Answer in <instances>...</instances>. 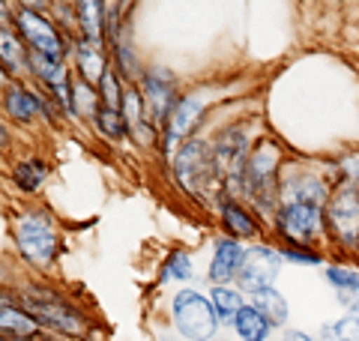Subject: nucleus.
<instances>
[{
  "label": "nucleus",
  "instance_id": "obj_1",
  "mask_svg": "<svg viewBox=\"0 0 359 341\" xmlns=\"http://www.w3.org/2000/svg\"><path fill=\"white\" fill-rule=\"evenodd\" d=\"M285 162V150L273 135L257 138L245 159L243 170V195L252 201V207L257 215H266L273 222V215L278 210V170Z\"/></svg>",
  "mask_w": 359,
  "mask_h": 341
},
{
  "label": "nucleus",
  "instance_id": "obj_2",
  "mask_svg": "<svg viewBox=\"0 0 359 341\" xmlns=\"http://www.w3.org/2000/svg\"><path fill=\"white\" fill-rule=\"evenodd\" d=\"M174 177L183 192L198 201H210L222 186L212 144L204 138H189L174 150Z\"/></svg>",
  "mask_w": 359,
  "mask_h": 341
},
{
  "label": "nucleus",
  "instance_id": "obj_3",
  "mask_svg": "<svg viewBox=\"0 0 359 341\" xmlns=\"http://www.w3.org/2000/svg\"><path fill=\"white\" fill-rule=\"evenodd\" d=\"M15 248L18 255L27 260L30 267L45 269L57 260V227H54L51 215L42 213V210H27L25 215L15 219Z\"/></svg>",
  "mask_w": 359,
  "mask_h": 341
},
{
  "label": "nucleus",
  "instance_id": "obj_4",
  "mask_svg": "<svg viewBox=\"0 0 359 341\" xmlns=\"http://www.w3.org/2000/svg\"><path fill=\"white\" fill-rule=\"evenodd\" d=\"M171 323L186 341H207L219 335V317L207 293L195 288H180L171 297Z\"/></svg>",
  "mask_w": 359,
  "mask_h": 341
},
{
  "label": "nucleus",
  "instance_id": "obj_5",
  "mask_svg": "<svg viewBox=\"0 0 359 341\" xmlns=\"http://www.w3.org/2000/svg\"><path fill=\"white\" fill-rule=\"evenodd\" d=\"M273 231L282 236V246H314L320 236H327V207L278 203L273 215Z\"/></svg>",
  "mask_w": 359,
  "mask_h": 341
},
{
  "label": "nucleus",
  "instance_id": "obj_6",
  "mask_svg": "<svg viewBox=\"0 0 359 341\" xmlns=\"http://www.w3.org/2000/svg\"><path fill=\"white\" fill-rule=\"evenodd\" d=\"M327 236L344 252L359 248V186L339 183L332 189L327 203Z\"/></svg>",
  "mask_w": 359,
  "mask_h": 341
},
{
  "label": "nucleus",
  "instance_id": "obj_7",
  "mask_svg": "<svg viewBox=\"0 0 359 341\" xmlns=\"http://www.w3.org/2000/svg\"><path fill=\"white\" fill-rule=\"evenodd\" d=\"M285 269V255L278 246H266V243H252L249 246V258H245V267L237 279V288L245 297H255L261 290L276 288L278 276Z\"/></svg>",
  "mask_w": 359,
  "mask_h": 341
},
{
  "label": "nucleus",
  "instance_id": "obj_8",
  "mask_svg": "<svg viewBox=\"0 0 359 341\" xmlns=\"http://www.w3.org/2000/svg\"><path fill=\"white\" fill-rule=\"evenodd\" d=\"M15 33L21 36V42L27 45L30 54H45V57H54V60H63V54H66L63 33L42 13H36V9H30V6L18 9L15 13Z\"/></svg>",
  "mask_w": 359,
  "mask_h": 341
},
{
  "label": "nucleus",
  "instance_id": "obj_9",
  "mask_svg": "<svg viewBox=\"0 0 359 341\" xmlns=\"http://www.w3.org/2000/svg\"><path fill=\"white\" fill-rule=\"evenodd\" d=\"M204 114H207V93L204 90H195V93H186V96L177 99L171 117L165 123V147L171 150V156L183 141L195 138L192 132L198 129V123L204 120Z\"/></svg>",
  "mask_w": 359,
  "mask_h": 341
},
{
  "label": "nucleus",
  "instance_id": "obj_10",
  "mask_svg": "<svg viewBox=\"0 0 359 341\" xmlns=\"http://www.w3.org/2000/svg\"><path fill=\"white\" fill-rule=\"evenodd\" d=\"M245 258H249V246H243L240 240L233 236H216L212 243V258H210V267H207V281L210 288H219V284H231L240 279V272L245 267Z\"/></svg>",
  "mask_w": 359,
  "mask_h": 341
},
{
  "label": "nucleus",
  "instance_id": "obj_11",
  "mask_svg": "<svg viewBox=\"0 0 359 341\" xmlns=\"http://www.w3.org/2000/svg\"><path fill=\"white\" fill-rule=\"evenodd\" d=\"M21 305L36 317L39 326H48L54 333H63V335H84V317L78 314L72 305H66L63 300H36V297H25Z\"/></svg>",
  "mask_w": 359,
  "mask_h": 341
},
{
  "label": "nucleus",
  "instance_id": "obj_12",
  "mask_svg": "<svg viewBox=\"0 0 359 341\" xmlns=\"http://www.w3.org/2000/svg\"><path fill=\"white\" fill-rule=\"evenodd\" d=\"M332 183L318 174H285L278 183V203H314L327 207L332 195Z\"/></svg>",
  "mask_w": 359,
  "mask_h": 341
},
{
  "label": "nucleus",
  "instance_id": "obj_13",
  "mask_svg": "<svg viewBox=\"0 0 359 341\" xmlns=\"http://www.w3.org/2000/svg\"><path fill=\"white\" fill-rule=\"evenodd\" d=\"M141 96L147 102V114L156 123H162V126L168 123V117H171V111L180 99L174 90V78L162 69H150L141 78Z\"/></svg>",
  "mask_w": 359,
  "mask_h": 341
},
{
  "label": "nucleus",
  "instance_id": "obj_14",
  "mask_svg": "<svg viewBox=\"0 0 359 341\" xmlns=\"http://www.w3.org/2000/svg\"><path fill=\"white\" fill-rule=\"evenodd\" d=\"M216 210H219V219H222V227H224V236H233V240H255L257 234H261V222H257V215L243 207L237 198H228L222 195L216 201Z\"/></svg>",
  "mask_w": 359,
  "mask_h": 341
},
{
  "label": "nucleus",
  "instance_id": "obj_15",
  "mask_svg": "<svg viewBox=\"0 0 359 341\" xmlns=\"http://www.w3.org/2000/svg\"><path fill=\"white\" fill-rule=\"evenodd\" d=\"M0 326H4V335L6 341H33L39 338V321L33 317L25 305H13L9 300H4V305H0Z\"/></svg>",
  "mask_w": 359,
  "mask_h": 341
},
{
  "label": "nucleus",
  "instance_id": "obj_16",
  "mask_svg": "<svg viewBox=\"0 0 359 341\" xmlns=\"http://www.w3.org/2000/svg\"><path fill=\"white\" fill-rule=\"evenodd\" d=\"M39 114H48V105L27 87H9L6 90V117H13L15 123H33Z\"/></svg>",
  "mask_w": 359,
  "mask_h": 341
},
{
  "label": "nucleus",
  "instance_id": "obj_17",
  "mask_svg": "<svg viewBox=\"0 0 359 341\" xmlns=\"http://www.w3.org/2000/svg\"><path fill=\"white\" fill-rule=\"evenodd\" d=\"M75 66H78V72H81V78L87 84H99V78L111 69L105 54H102V45L87 42L81 36H78V42H75Z\"/></svg>",
  "mask_w": 359,
  "mask_h": 341
},
{
  "label": "nucleus",
  "instance_id": "obj_18",
  "mask_svg": "<svg viewBox=\"0 0 359 341\" xmlns=\"http://www.w3.org/2000/svg\"><path fill=\"white\" fill-rule=\"evenodd\" d=\"M210 302H212V312H216L219 323L222 326H231L237 321V314L245 309V293L240 288H233V284H219V288H210Z\"/></svg>",
  "mask_w": 359,
  "mask_h": 341
},
{
  "label": "nucleus",
  "instance_id": "obj_19",
  "mask_svg": "<svg viewBox=\"0 0 359 341\" xmlns=\"http://www.w3.org/2000/svg\"><path fill=\"white\" fill-rule=\"evenodd\" d=\"M231 329H233V335H237L240 341H266L269 338V333H273V323L266 321V314L257 309L255 302H249L245 309L237 314V321L231 323Z\"/></svg>",
  "mask_w": 359,
  "mask_h": 341
},
{
  "label": "nucleus",
  "instance_id": "obj_20",
  "mask_svg": "<svg viewBox=\"0 0 359 341\" xmlns=\"http://www.w3.org/2000/svg\"><path fill=\"white\" fill-rule=\"evenodd\" d=\"M75 18H78L81 39L102 45V39H105V4H96V0L78 4L75 6Z\"/></svg>",
  "mask_w": 359,
  "mask_h": 341
},
{
  "label": "nucleus",
  "instance_id": "obj_21",
  "mask_svg": "<svg viewBox=\"0 0 359 341\" xmlns=\"http://www.w3.org/2000/svg\"><path fill=\"white\" fill-rule=\"evenodd\" d=\"M45 177H48V165L36 156L18 159L15 168H13V183L18 192H25V195H36L45 183Z\"/></svg>",
  "mask_w": 359,
  "mask_h": 341
},
{
  "label": "nucleus",
  "instance_id": "obj_22",
  "mask_svg": "<svg viewBox=\"0 0 359 341\" xmlns=\"http://www.w3.org/2000/svg\"><path fill=\"white\" fill-rule=\"evenodd\" d=\"M27 69L45 84V90L57 87V84H63V81H69V69H66V60H54V57H45V54H30Z\"/></svg>",
  "mask_w": 359,
  "mask_h": 341
},
{
  "label": "nucleus",
  "instance_id": "obj_23",
  "mask_svg": "<svg viewBox=\"0 0 359 341\" xmlns=\"http://www.w3.org/2000/svg\"><path fill=\"white\" fill-rule=\"evenodd\" d=\"M252 302L266 314V321L282 329L287 323V317H290V305L285 300V293L278 290V288H269V290H261V293H255Z\"/></svg>",
  "mask_w": 359,
  "mask_h": 341
},
{
  "label": "nucleus",
  "instance_id": "obj_24",
  "mask_svg": "<svg viewBox=\"0 0 359 341\" xmlns=\"http://www.w3.org/2000/svg\"><path fill=\"white\" fill-rule=\"evenodd\" d=\"M195 279V264H192V255L183 252V248H177L165 258V264L159 269V281L168 284V281H177V284H186Z\"/></svg>",
  "mask_w": 359,
  "mask_h": 341
},
{
  "label": "nucleus",
  "instance_id": "obj_25",
  "mask_svg": "<svg viewBox=\"0 0 359 341\" xmlns=\"http://www.w3.org/2000/svg\"><path fill=\"white\" fill-rule=\"evenodd\" d=\"M93 126H96V132L102 135V138H108V141H123V138H126V135L132 132L129 123H126V117H123V111H111V108H99V111H96Z\"/></svg>",
  "mask_w": 359,
  "mask_h": 341
},
{
  "label": "nucleus",
  "instance_id": "obj_26",
  "mask_svg": "<svg viewBox=\"0 0 359 341\" xmlns=\"http://www.w3.org/2000/svg\"><path fill=\"white\" fill-rule=\"evenodd\" d=\"M99 99H102V108H111V111H123V99H126V87L120 84V72L111 66V69L99 78Z\"/></svg>",
  "mask_w": 359,
  "mask_h": 341
},
{
  "label": "nucleus",
  "instance_id": "obj_27",
  "mask_svg": "<svg viewBox=\"0 0 359 341\" xmlns=\"http://www.w3.org/2000/svg\"><path fill=\"white\" fill-rule=\"evenodd\" d=\"M0 54H4V69L6 72H18L21 66L30 60V51L21 48L18 36H13L6 27H4V36H0Z\"/></svg>",
  "mask_w": 359,
  "mask_h": 341
},
{
  "label": "nucleus",
  "instance_id": "obj_28",
  "mask_svg": "<svg viewBox=\"0 0 359 341\" xmlns=\"http://www.w3.org/2000/svg\"><path fill=\"white\" fill-rule=\"evenodd\" d=\"M99 108H102V99H99L96 84H87L84 78L75 81V114H84V117L93 120Z\"/></svg>",
  "mask_w": 359,
  "mask_h": 341
},
{
  "label": "nucleus",
  "instance_id": "obj_29",
  "mask_svg": "<svg viewBox=\"0 0 359 341\" xmlns=\"http://www.w3.org/2000/svg\"><path fill=\"white\" fill-rule=\"evenodd\" d=\"M123 117H126L129 129L141 126L147 120V102L141 96V87H126V99H123Z\"/></svg>",
  "mask_w": 359,
  "mask_h": 341
},
{
  "label": "nucleus",
  "instance_id": "obj_30",
  "mask_svg": "<svg viewBox=\"0 0 359 341\" xmlns=\"http://www.w3.org/2000/svg\"><path fill=\"white\" fill-rule=\"evenodd\" d=\"M285 255V264L297 267H327L323 264V252H318L314 246H278Z\"/></svg>",
  "mask_w": 359,
  "mask_h": 341
},
{
  "label": "nucleus",
  "instance_id": "obj_31",
  "mask_svg": "<svg viewBox=\"0 0 359 341\" xmlns=\"http://www.w3.org/2000/svg\"><path fill=\"white\" fill-rule=\"evenodd\" d=\"M323 281H327L330 288L339 293V290L351 288V284L359 281V269L347 267V264H327V267H323Z\"/></svg>",
  "mask_w": 359,
  "mask_h": 341
},
{
  "label": "nucleus",
  "instance_id": "obj_32",
  "mask_svg": "<svg viewBox=\"0 0 359 341\" xmlns=\"http://www.w3.org/2000/svg\"><path fill=\"white\" fill-rule=\"evenodd\" d=\"M335 302L344 309V314H359V281L335 293Z\"/></svg>",
  "mask_w": 359,
  "mask_h": 341
},
{
  "label": "nucleus",
  "instance_id": "obj_33",
  "mask_svg": "<svg viewBox=\"0 0 359 341\" xmlns=\"http://www.w3.org/2000/svg\"><path fill=\"white\" fill-rule=\"evenodd\" d=\"M341 341H359V314H344L335 321Z\"/></svg>",
  "mask_w": 359,
  "mask_h": 341
},
{
  "label": "nucleus",
  "instance_id": "obj_34",
  "mask_svg": "<svg viewBox=\"0 0 359 341\" xmlns=\"http://www.w3.org/2000/svg\"><path fill=\"white\" fill-rule=\"evenodd\" d=\"M282 341H318V338H314L311 333H306V329H285Z\"/></svg>",
  "mask_w": 359,
  "mask_h": 341
},
{
  "label": "nucleus",
  "instance_id": "obj_35",
  "mask_svg": "<svg viewBox=\"0 0 359 341\" xmlns=\"http://www.w3.org/2000/svg\"><path fill=\"white\" fill-rule=\"evenodd\" d=\"M207 341H219V338H207Z\"/></svg>",
  "mask_w": 359,
  "mask_h": 341
},
{
  "label": "nucleus",
  "instance_id": "obj_36",
  "mask_svg": "<svg viewBox=\"0 0 359 341\" xmlns=\"http://www.w3.org/2000/svg\"><path fill=\"white\" fill-rule=\"evenodd\" d=\"M33 341H45V338H33Z\"/></svg>",
  "mask_w": 359,
  "mask_h": 341
},
{
  "label": "nucleus",
  "instance_id": "obj_37",
  "mask_svg": "<svg viewBox=\"0 0 359 341\" xmlns=\"http://www.w3.org/2000/svg\"><path fill=\"white\" fill-rule=\"evenodd\" d=\"M266 341H269V338H266Z\"/></svg>",
  "mask_w": 359,
  "mask_h": 341
}]
</instances>
